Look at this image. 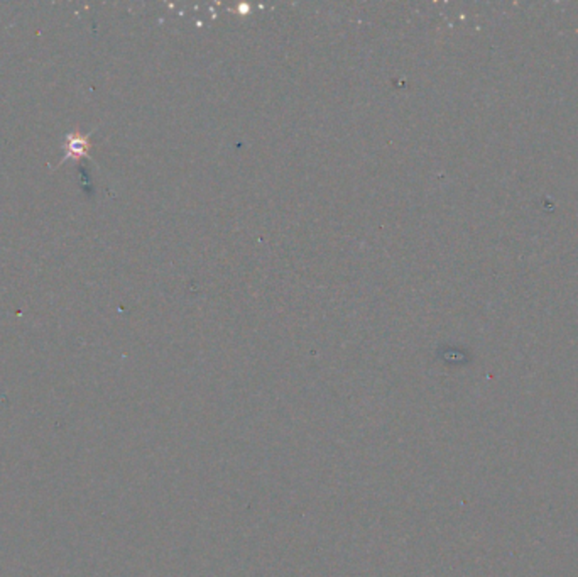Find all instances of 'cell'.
I'll use <instances>...</instances> for the list:
<instances>
[{
    "instance_id": "1",
    "label": "cell",
    "mask_w": 578,
    "mask_h": 577,
    "mask_svg": "<svg viewBox=\"0 0 578 577\" xmlns=\"http://www.w3.org/2000/svg\"><path fill=\"white\" fill-rule=\"evenodd\" d=\"M92 137L90 134H82L80 130L66 134L65 141H63V158L60 164L70 159H82V158H92Z\"/></svg>"
}]
</instances>
